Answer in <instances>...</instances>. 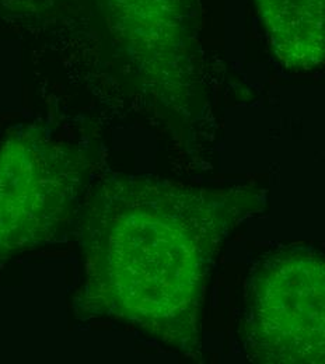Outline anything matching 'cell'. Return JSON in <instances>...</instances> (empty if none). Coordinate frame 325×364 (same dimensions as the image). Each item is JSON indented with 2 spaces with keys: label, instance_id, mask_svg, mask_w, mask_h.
Instances as JSON below:
<instances>
[{
  "label": "cell",
  "instance_id": "3",
  "mask_svg": "<svg viewBox=\"0 0 325 364\" xmlns=\"http://www.w3.org/2000/svg\"><path fill=\"white\" fill-rule=\"evenodd\" d=\"M0 170V238L7 248L43 237L69 200L72 180L40 167Z\"/></svg>",
  "mask_w": 325,
  "mask_h": 364
},
{
  "label": "cell",
  "instance_id": "2",
  "mask_svg": "<svg viewBox=\"0 0 325 364\" xmlns=\"http://www.w3.org/2000/svg\"><path fill=\"white\" fill-rule=\"evenodd\" d=\"M248 316L251 346L264 362H323V261L304 250L271 258L255 279Z\"/></svg>",
  "mask_w": 325,
  "mask_h": 364
},
{
  "label": "cell",
  "instance_id": "1",
  "mask_svg": "<svg viewBox=\"0 0 325 364\" xmlns=\"http://www.w3.org/2000/svg\"><path fill=\"white\" fill-rule=\"evenodd\" d=\"M138 185L139 199L117 196L105 212L93 282L105 284L115 313L143 326L189 325L212 257L211 215L196 200H174V189Z\"/></svg>",
  "mask_w": 325,
  "mask_h": 364
}]
</instances>
